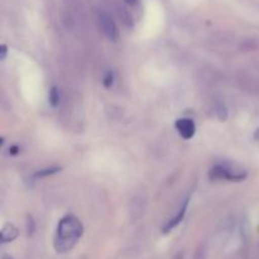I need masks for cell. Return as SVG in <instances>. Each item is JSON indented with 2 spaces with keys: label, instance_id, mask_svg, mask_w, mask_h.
Listing matches in <instances>:
<instances>
[{
  "label": "cell",
  "instance_id": "5bb4252c",
  "mask_svg": "<svg viewBox=\"0 0 259 259\" xmlns=\"http://www.w3.org/2000/svg\"><path fill=\"white\" fill-rule=\"evenodd\" d=\"M3 259H13V258L9 257V255H4V257H3Z\"/></svg>",
  "mask_w": 259,
  "mask_h": 259
},
{
  "label": "cell",
  "instance_id": "9a60e30c",
  "mask_svg": "<svg viewBox=\"0 0 259 259\" xmlns=\"http://www.w3.org/2000/svg\"><path fill=\"white\" fill-rule=\"evenodd\" d=\"M179 259H181V258H179Z\"/></svg>",
  "mask_w": 259,
  "mask_h": 259
},
{
  "label": "cell",
  "instance_id": "7c38bea8",
  "mask_svg": "<svg viewBox=\"0 0 259 259\" xmlns=\"http://www.w3.org/2000/svg\"><path fill=\"white\" fill-rule=\"evenodd\" d=\"M19 153V148H18L17 146H13L9 148V154H12V156H15V154Z\"/></svg>",
  "mask_w": 259,
  "mask_h": 259
},
{
  "label": "cell",
  "instance_id": "277c9868",
  "mask_svg": "<svg viewBox=\"0 0 259 259\" xmlns=\"http://www.w3.org/2000/svg\"><path fill=\"white\" fill-rule=\"evenodd\" d=\"M175 125H176V129L179 131L180 136H181L184 139H187V141H189V139H191L192 137L195 136L196 125H195L194 120H191V119L189 118L179 119Z\"/></svg>",
  "mask_w": 259,
  "mask_h": 259
},
{
  "label": "cell",
  "instance_id": "6da1fadb",
  "mask_svg": "<svg viewBox=\"0 0 259 259\" xmlns=\"http://www.w3.org/2000/svg\"><path fill=\"white\" fill-rule=\"evenodd\" d=\"M82 232L83 228L81 223L72 215H67L61 219L55 239L56 250L58 253H66L72 249L82 235Z\"/></svg>",
  "mask_w": 259,
  "mask_h": 259
},
{
  "label": "cell",
  "instance_id": "ba28073f",
  "mask_svg": "<svg viewBox=\"0 0 259 259\" xmlns=\"http://www.w3.org/2000/svg\"><path fill=\"white\" fill-rule=\"evenodd\" d=\"M50 104L52 106H57L60 104V94H58L57 88L50 89Z\"/></svg>",
  "mask_w": 259,
  "mask_h": 259
},
{
  "label": "cell",
  "instance_id": "4fadbf2b",
  "mask_svg": "<svg viewBox=\"0 0 259 259\" xmlns=\"http://www.w3.org/2000/svg\"><path fill=\"white\" fill-rule=\"evenodd\" d=\"M124 2H125L126 4H129V5H134L137 2H138V0H124Z\"/></svg>",
  "mask_w": 259,
  "mask_h": 259
},
{
  "label": "cell",
  "instance_id": "7a4b0ae2",
  "mask_svg": "<svg viewBox=\"0 0 259 259\" xmlns=\"http://www.w3.org/2000/svg\"><path fill=\"white\" fill-rule=\"evenodd\" d=\"M247 177L245 172H237L228 168L227 166H218L212 167L210 171V179L217 181V180H229V181H243Z\"/></svg>",
  "mask_w": 259,
  "mask_h": 259
},
{
  "label": "cell",
  "instance_id": "5b68a950",
  "mask_svg": "<svg viewBox=\"0 0 259 259\" xmlns=\"http://www.w3.org/2000/svg\"><path fill=\"white\" fill-rule=\"evenodd\" d=\"M187 205H189V199L185 200V201H184V205H182L181 209L179 210V212H177L176 217H175L174 219H171V220H169L168 223H167L166 227L163 228V232H164V233L171 232V230L174 229V228H176L177 225H179L180 223H181L182 220H184L185 214H186V210H187Z\"/></svg>",
  "mask_w": 259,
  "mask_h": 259
},
{
  "label": "cell",
  "instance_id": "8fae6325",
  "mask_svg": "<svg viewBox=\"0 0 259 259\" xmlns=\"http://www.w3.org/2000/svg\"><path fill=\"white\" fill-rule=\"evenodd\" d=\"M7 46L3 45L2 46V50H0V60H5V57H7Z\"/></svg>",
  "mask_w": 259,
  "mask_h": 259
},
{
  "label": "cell",
  "instance_id": "3957f363",
  "mask_svg": "<svg viewBox=\"0 0 259 259\" xmlns=\"http://www.w3.org/2000/svg\"><path fill=\"white\" fill-rule=\"evenodd\" d=\"M99 22H100L103 32L105 33L106 37L110 40H113V42H116L119 39V32L114 20L105 13H100L99 14Z\"/></svg>",
  "mask_w": 259,
  "mask_h": 259
},
{
  "label": "cell",
  "instance_id": "9c48e42d",
  "mask_svg": "<svg viewBox=\"0 0 259 259\" xmlns=\"http://www.w3.org/2000/svg\"><path fill=\"white\" fill-rule=\"evenodd\" d=\"M217 114H218V118H219L222 121H224L225 119L228 118V111L223 104H218L217 105Z\"/></svg>",
  "mask_w": 259,
  "mask_h": 259
},
{
  "label": "cell",
  "instance_id": "52a82bcc",
  "mask_svg": "<svg viewBox=\"0 0 259 259\" xmlns=\"http://www.w3.org/2000/svg\"><path fill=\"white\" fill-rule=\"evenodd\" d=\"M60 171H61L60 167H50V168L40 169V171L35 172L34 177H35V179H42V177L51 176V175H55V174H57V172H60Z\"/></svg>",
  "mask_w": 259,
  "mask_h": 259
},
{
  "label": "cell",
  "instance_id": "30bf717a",
  "mask_svg": "<svg viewBox=\"0 0 259 259\" xmlns=\"http://www.w3.org/2000/svg\"><path fill=\"white\" fill-rule=\"evenodd\" d=\"M113 82H114V75H113V72H108L105 75V77H104V80H103V83H104V86H105V88H111V85H113Z\"/></svg>",
  "mask_w": 259,
  "mask_h": 259
},
{
  "label": "cell",
  "instance_id": "8992f818",
  "mask_svg": "<svg viewBox=\"0 0 259 259\" xmlns=\"http://www.w3.org/2000/svg\"><path fill=\"white\" fill-rule=\"evenodd\" d=\"M18 237V229L13 225H5L3 228L2 233H0V240L2 243H9L13 242L15 238Z\"/></svg>",
  "mask_w": 259,
  "mask_h": 259
}]
</instances>
